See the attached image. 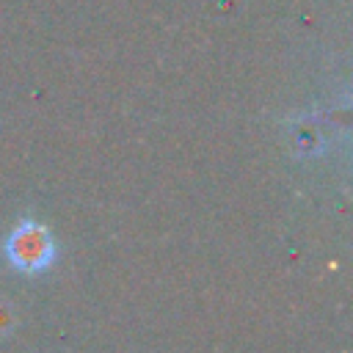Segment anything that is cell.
<instances>
[{
  "label": "cell",
  "mask_w": 353,
  "mask_h": 353,
  "mask_svg": "<svg viewBox=\"0 0 353 353\" xmlns=\"http://www.w3.org/2000/svg\"><path fill=\"white\" fill-rule=\"evenodd\" d=\"M6 256L19 273L36 276V273L47 270L52 265V259H55L52 234L39 221L22 218L14 226V232L8 234V240H6Z\"/></svg>",
  "instance_id": "1"
},
{
  "label": "cell",
  "mask_w": 353,
  "mask_h": 353,
  "mask_svg": "<svg viewBox=\"0 0 353 353\" xmlns=\"http://www.w3.org/2000/svg\"><path fill=\"white\" fill-rule=\"evenodd\" d=\"M295 143H298L301 149H317V146H320V138H317L312 130H303V132L295 135Z\"/></svg>",
  "instance_id": "3"
},
{
  "label": "cell",
  "mask_w": 353,
  "mask_h": 353,
  "mask_svg": "<svg viewBox=\"0 0 353 353\" xmlns=\"http://www.w3.org/2000/svg\"><path fill=\"white\" fill-rule=\"evenodd\" d=\"M17 309L11 306V301H6L3 295H0V339H6L14 328H17Z\"/></svg>",
  "instance_id": "2"
}]
</instances>
